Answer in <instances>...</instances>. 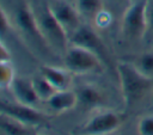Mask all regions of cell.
<instances>
[{
  "label": "cell",
  "instance_id": "4fadbf2b",
  "mask_svg": "<svg viewBox=\"0 0 153 135\" xmlns=\"http://www.w3.org/2000/svg\"><path fill=\"white\" fill-rule=\"evenodd\" d=\"M39 73L57 90H68L72 84V73L67 68L44 65L41 67Z\"/></svg>",
  "mask_w": 153,
  "mask_h": 135
},
{
  "label": "cell",
  "instance_id": "603a6c76",
  "mask_svg": "<svg viewBox=\"0 0 153 135\" xmlns=\"http://www.w3.org/2000/svg\"><path fill=\"white\" fill-rule=\"evenodd\" d=\"M67 1H71V2H73V4H75V0H67Z\"/></svg>",
  "mask_w": 153,
  "mask_h": 135
},
{
  "label": "cell",
  "instance_id": "9a60e30c",
  "mask_svg": "<svg viewBox=\"0 0 153 135\" xmlns=\"http://www.w3.org/2000/svg\"><path fill=\"white\" fill-rule=\"evenodd\" d=\"M0 128L4 135H30L32 127L26 125L20 121L1 112Z\"/></svg>",
  "mask_w": 153,
  "mask_h": 135
},
{
  "label": "cell",
  "instance_id": "5bb4252c",
  "mask_svg": "<svg viewBox=\"0 0 153 135\" xmlns=\"http://www.w3.org/2000/svg\"><path fill=\"white\" fill-rule=\"evenodd\" d=\"M75 6L82 19L97 22L98 17L104 12L103 0H75Z\"/></svg>",
  "mask_w": 153,
  "mask_h": 135
},
{
  "label": "cell",
  "instance_id": "30bf717a",
  "mask_svg": "<svg viewBox=\"0 0 153 135\" xmlns=\"http://www.w3.org/2000/svg\"><path fill=\"white\" fill-rule=\"evenodd\" d=\"M10 90L13 97L16 98V102L27 104L31 106H36L41 102L36 92L32 79H27L24 76H19V78L16 76L10 86Z\"/></svg>",
  "mask_w": 153,
  "mask_h": 135
},
{
  "label": "cell",
  "instance_id": "6da1fadb",
  "mask_svg": "<svg viewBox=\"0 0 153 135\" xmlns=\"http://www.w3.org/2000/svg\"><path fill=\"white\" fill-rule=\"evenodd\" d=\"M123 102L127 106L134 105L153 87V78L141 73L133 62L120 61L116 63Z\"/></svg>",
  "mask_w": 153,
  "mask_h": 135
},
{
  "label": "cell",
  "instance_id": "8fae6325",
  "mask_svg": "<svg viewBox=\"0 0 153 135\" xmlns=\"http://www.w3.org/2000/svg\"><path fill=\"white\" fill-rule=\"evenodd\" d=\"M48 109L54 113H65L78 105V96L76 92L68 88V90H60L56 91L47 102Z\"/></svg>",
  "mask_w": 153,
  "mask_h": 135
},
{
  "label": "cell",
  "instance_id": "9c48e42d",
  "mask_svg": "<svg viewBox=\"0 0 153 135\" xmlns=\"http://www.w3.org/2000/svg\"><path fill=\"white\" fill-rule=\"evenodd\" d=\"M1 112L6 113L22 123L35 127L41 125L43 122H45V116L42 111L36 109V106H31L27 104H23L19 102L16 103H2L1 104Z\"/></svg>",
  "mask_w": 153,
  "mask_h": 135
},
{
  "label": "cell",
  "instance_id": "7402d4cb",
  "mask_svg": "<svg viewBox=\"0 0 153 135\" xmlns=\"http://www.w3.org/2000/svg\"><path fill=\"white\" fill-rule=\"evenodd\" d=\"M0 61H1V62L11 61V53H10V49H7L4 43H1V47H0Z\"/></svg>",
  "mask_w": 153,
  "mask_h": 135
},
{
  "label": "cell",
  "instance_id": "e0dca14e",
  "mask_svg": "<svg viewBox=\"0 0 153 135\" xmlns=\"http://www.w3.org/2000/svg\"><path fill=\"white\" fill-rule=\"evenodd\" d=\"M133 63L141 73H143L149 78H153V53L152 51L140 54L139 56H136Z\"/></svg>",
  "mask_w": 153,
  "mask_h": 135
},
{
  "label": "cell",
  "instance_id": "cb8c5ba5",
  "mask_svg": "<svg viewBox=\"0 0 153 135\" xmlns=\"http://www.w3.org/2000/svg\"><path fill=\"white\" fill-rule=\"evenodd\" d=\"M33 135H43V134H38V133H33Z\"/></svg>",
  "mask_w": 153,
  "mask_h": 135
},
{
  "label": "cell",
  "instance_id": "52a82bcc",
  "mask_svg": "<svg viewBox=\"0 0 153 135\" xmlns=\"http://www.w3.org/2000/svg\"><path fill=\"white\" fill-rule=\"evenodd\" d=\"M122 124V116L114 110H104L93 115L81 128V135H110Z\"/></svg>",
  "mask_w": 153,
  "mask_h": 135
},
{
  "label": "cell",
  "instance_id": "3957f363",
  "mask_svg": "<svg viewBox=\"0 0 153 135\" xmlns=\"http://www.w3.org/2000/svg\"><path fill=\"white\" fill-rule=\"evenodd\" d=\"M36 17L39 30L48 47L51 50L59 51L63 56L67 48L69 47V37L65 31V29L61 26V24L56 20L51 11L49 10L48 4L44 5L43 10L39 12L38 16L36 14Z\"/></svg>",
  "mask_w": 153,
  "mask_h": 135
},
{
  "label": "cell",
  "instance_id": "2e32d148",
  "mask_svg": "<svg viewBox=\"0 0 153 135\" xmlns=\"http://www.w3.org/2000/svg\"><path fill=\"white\" fill-rule=\"evenodd\" d=\"M32 81H33V85H35V88H36V92L39 97L41 100H44L47 102L57 90L39 73L37 76L32 78Z\"/></svg>",
  "mask_w": 153,
  "mask_h": 135
},
{
  "label": "cell",
  "instance_id": "7c38bea8",
  "mask_svg": "<svg viewBox=\"0 0 153 135\" xmlns=\"http://www.w3.org/2000/svg\"><path fill=\"white\" fill-rule=\"evenodd\" d=\"M78 96V105L84 109H96L105 102V97L102 90L91 84H84L79 86L76 90Z\"/></svg>",
  "mask_w": 153,
  "mask_h": 135
},
{
  "label": "cell",
  "instance_id": "5b68a950",
  "mask_svg": "<svg viewBox=\"0 0 153 135\" xmlns=\"http://www.w3.org/2000/svg\"><path fill=\"white\" fill-rule=\"evenodd\" d=\"M14 22L18 30L20 31V33L25 39L30 41L33 44H38L39 47L49 48L39 30L36 13L25 1H22L17 5L14 13Z\"/></svg>",
  "mask_w": 153,
  "mask_h": 135
},
{
  "label": "cell",
  "instance_id": "ffe728a7",
  "mask_svg": "<svg viewBox=\"0 0 153 135\" xmlns=\"http://www.w3.org/2000/svg\"><path fill=\"white\" fill-rule=\"evenodd\" d=\"M146 18H147V35H153V0H147Z\"/></svg>",
  "mask_w": 153,
  "mask_h": 135
},
{
  "label": "cell",
  "instance_id": "277c9868",
  "mask_svg": "<svg viewBox=\"0 0 153 135\" xmlns=\"http://www.w3.org/2000/svg\"><path fill=\"white\" fill-rule=\"evenodd\" d=\"M103 63L104 62L96 54L78 45L69 44L63 54L65 68L76 75L99 73L103 70Z\"/></svg>",
  "mask_w": 153,
  "mask_h": 135
},
{
  "label": "cell",
  "instance_id": "44dd1931",
  "mask_svg": "<svg viewBox=\"0 0 153 135\" xmlns=\"http://www.w3.org/2000/svg\"><path fill=\"white\" fill-rule=\"evenodd\" d=\"M11 27V20L10 17L7 16V13L5 12L4 8H1V32L5 33L6 30H10Z\"/></svg>",
  "mask_w": 153,
  "mask_h": 135
},
{
  "label": "cell",
  "instance_id": "ba28073f",
  "mask_svg": "<svg viewBox=\"0 0 153 135\" xmlns=\"http://www.w3.org/2000/svg\"><path fill=\"white\" fill-rule=\"evenodd\" d=\"M49 10L67 32L68 37L82 24V18L75 4L67 0H48Z\"/></svg>",
  "mask_w": 153,
  "mask_h": 135
},
{
  "label": "cell",
  "instance_id": "d6986e66",
  "mask_svg": "<svg viewBox=\"0 0 153 135\" xmlns=\"http://www.w3.org/2000/svg\"><path fill=\"white\" fill-rule=\"evenodd\" d=\"M139 135H153V115H143L137 121Z\"/></svg>",
  "mask_w": 153,
  "mask_h": 135
},
{
  "label": "cell",
  "instance_id": "7a4b0ae2",
  "mask_svg": "<svg viewBox=\"0 0 153 135\" xmlns=\"http://www.w3.org/2000/svg\"><path fill=\"white\" fill-rule=\"evenodd\" d=\"M147 0H135L129 4L122 17V35L130 42L141 41L147 36L146 18Z\"/></svg>",
  "mask_w": 153,
  "mask_h": 135
},
{
  "label": "cell",
  "instance_id": "ac0fdd59",
  "mask_svg": "<svg viewBox=\"0 0 153 135\" xmlns=\"http://www.w3.org/2000/svg\"><path fill=\"white\" fill-rule=\"evenodd\" d=\"M14 78H16L14 69L11 65V61L1 62L0 63V82H1V86L10 88Z\"/></svg>",
  "mask_w": 153,
  "mask_h": 135
},
{
  "label": "cell",
  "instance_id": "8992f818",
  "mask_svg": "<svg viewBox=\"0 0 153 135\" xmlns=\"http://www.w3.org/2000/svg\"><path fill=\"white\" fill-rule=\"evenodd\" d=\"M69 44L82 47L96 54L103 62H109V53L106 45L98 35V32L90 24L82 23L69 36Z\"/></svg>",
  "mask_w": 153,
  "mask_h": 135
}]
</instances>
